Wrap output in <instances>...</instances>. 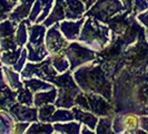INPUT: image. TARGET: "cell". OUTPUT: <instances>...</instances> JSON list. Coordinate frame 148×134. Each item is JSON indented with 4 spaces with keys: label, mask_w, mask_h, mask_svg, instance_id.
Returning a JSON list of instances; mask_svg holds the SVG:
<instances>
[{
    "label": "cell",
    "mask_w": 148,
    "mask_h": 134,
    "mask_svg": "<svg viewBox=\"0 0 148 134\" xmlns=\"http://www.w3.org/2000/svg\"><path fill=\"white\" fill-rule=\"evenodd\" d=\"M111 103L115 114L148 115V68L133 70L124 67L112 82Z\"/></svg>",
    "instance_id": "cell-1"
},
{
    "label": "cell",
    "mask_w": 148,
    "mask_h": 134,
    "mask_svg": "<svg viewBox=\"0 0 148 134\" xmlns=\"http://www.w3.org/2000/svg\"><path fill=\"white\" fill-rule=\"evenodd\" d=\"M75 81L85 93L100 94L108 101L112 99V79L96 59L76 68L73 72Z\"/></svg>",
    "instance_id": "cell-2"
},
{
    "label": "cell",
    "mask_w": 148,
    "mask_h": 134,
    "mask_svg": "<svg viewBox=\"0 0 148 134\" xmlns=\"http://www.w3.org/2000/svg\"><path fill=\"white\" fill-rule=\"evenodd\" d=\"M127 47L128 45L124 41L120 35L111 34L109 44L101 52H97L96 60L104 67L112 82L124 68V52Z\"/></svg>",
    "instance_id": "cell-3"
},
{
    "label": "cell",
    "mask_w": 148,
    "mask_h": 134,
    "mask_svg": "<svg viewBox=\"0 0 148 134\" xmlns=\"http://www.w3.org/2000/svg\"><path fill=\"white\" fill-rule=\"evenodd\" d=\"M110 38L111 30L106 23H103L92 17H86L77 40L88 46L96 52H99L109 44Z\"/></svg>",
    "instance_id": "cell-4"
},
{
    "label": "cell",
    "mask_w": 148,
    "mask_h": 134,
    "mask_svg": "<svg viewBox=\"0 0 148 134\" xmlns=\"http://www.w3.org/2000/svg\"><path fill=\"white\" fill-rule=\"evenodd\" d=\"M52 84L58 88V95L53 103L56 107L71 110V107L75 106V97L82 92V88L75 81L73 72L68 69L65 73L58 74Z\"/></svg>",
    "instance_id": "cell-5"
},
{
    "label": "cell",
    "mask_w": 148,
    "mask_h": 134,
    "mask_svg": "<svg viewBox=\"0 0 148 134\" xmlns=\"http://www.w3.org/2000/svg\"><path fill=\"white\" fill-rule=\"evenodd\" d=\"M46 31L47 27L44 23L34 22L28 26V41L25 45L28 52V61L38 63L50 55L45 46Z\"/></svg>",
    "instance_id": "cell-6"
},
{
    "label": "cell",
    "mask_w": 148,
    "mask_h": 134,
    "mask_svg": "<svg viewBox=\"0 0 148 134\" xmlns=\"http://www.w3.org/2000/svg\"><path fill=\"white\" fill-rule=\"evenodd\" d=\"M124 67L133 70H146L148 68V40L146 36L140 37L125 49Z\"/></svg>",
    "instance_id": "cell-7"
},
{
    "label": "cell",
    "mask_w": 148,
    "mask_h": 134,
    "mask_svg": "<svg viewBox=\"0 0 148 134\" xmlns=\"http://www.w3.org/2000/svg\"><path fill=\"white\" fill-rule=\"evenodd\" d=\"M62 52L69 61V70L71 72L97 58V52L95 50L90 49L88 46L78 40L69 41Z\"/></svg>",
    "instance_id": "cell-8"
},
{
    "label": "cell",
    "mask_w": 148,
    "mask_h": 134,
    "mask_svg": "<svg viewBox=\"0 0 148 134\" xmlns=\"http://www.w3.org/2000/svg\"><path fill=\"white\" fill-rule=\"evenodd\" d=\"M124 10L126 9L120 0H97L86 10L84 17H92L103 23H107L111 17Z\"/></svg>",
    "instance_id": "cell-9"
},
{
    "label": "cell",
    "mask_w": 148,
    "mask_h": 134,
    "mask_svg": "<svg viewBox=\"0 0 148 134\" xmlns=\"http://www.w3.org/2000/svg\"><path fill=\"white\" fill-rule=\"evenodd\" d=\"M21 78H30V77H38L40 79H44L46 82L53 83L56 77L58 76V72L53 68L50 60V56H47L44 60L32 63L27 61L25 67L20 72Z\"/></svg>",
    "instance_id": "cell-10"
},
{
    "label": "cell",
    "mask_w": 148,
    "mask_h": 134,
    "mask_svg": "<svg viewBox=\"0 0 148 134\" xmlns=\"http://www.w3.org/2000/svg\"><path fill=\"white\" fill-rule=\"evenodd\" d=\"M68 43L69 41L60 31L59 22H56L47 28L46 35H45V46L50 55L62 52V50L67 47Z\"/></svg>",
    "instance_id": "cell-11"
},
{
    "label": "cell",
    "mask_w": 148,
    "mask_h": 134,
    "mask_svg": "<svg viewBox=\"0 0 148 134\" xmlns=\"http://www.w3.org/2000/svg\"><path fill=\"white\" fill-rule=\"evenodd\" d=\"M86 96L88 99L89 111L97 115L98 117L115 115V108L112 103L106 99L103 95L97 93H86Z\"/></svg>",
    "instance_id": "cell-12"
},
{
    "label": "cell",
    "mask_w": 148,
    "mask_h": 134,
    "mask_svg": "<svg viewBox=\"0 0 148 134\" xmlns=\"http://www.w3.org/2000/svg\"><path fill=\"white\" fill-rule=\"evenodd\" d=\"M9 114L14 117L15 122H37L38 119V108L36 106L20 104L16 102L8 108Z\"/></svg>",
    "instance_id": "cell-13"
},
{
    "label": "cell",
    "mask_w": 148,
    "mask_h": 134,
    "mask_svg": "<svg viewBox=\"0 0 148 134\" xmlns=\"http://www.w3.org/2000/svg\"><path fill=\"white\" fill-rule=\"evenodd\" d=\"M133 17H135V16L132 15V10H124L117 15H115L114 17H111L106 25L111 30V34L121 35L126 30L127 27L129 26Z\"/></svg>",
    "instance_id": "cell-14"
},
{
    "label": "cell",
    "mask_w": 148,
    "mask_h": 134,
    "mask_svg": "<svg viewBox=\"0 0 148 134\" xmlns=\"http://www.w3.org/2000/svg\"><path fill=\"white\" fill-rule=\"evenodd\" d=\"M85 20H86V17H82L78 20L65 19L62 21H59V29L68 41H74V40H77L79 37V34H80V30H82Z\"/></svg>",
    "instance_id": "cell-15"
},
{
    "label": "cell",
    "mask_w": 148,
    "mask_h": 134,
    "mask_svg": "<svg viewBox=\"0 0 148 134\" xmlns=\"http://www.w3.org/2000/svg\"><path fill=\"white\" fill-rule=\"evenodd\" d=\"M34 2L35 0H18V2L16 3L15 8L11 10V12L9 14L8 18L11 21L17 22V23L28 18Z\"/></svg>",
    "instance_id": "cell-16"
},
{
    "label": "cell",
    "mask_w": 148,
    "mask_h": 134,
    "mask_svg": "<svg viewBox=\"0 0 148 134\" xmlns=\"http://www.w3.org/2000/svg\"><path fill=\"white\" fill-rule=\"evenodd\" d=\"M86 12V3L82 0H65V15L68 20H78Z\"/></svg>",
    "instance_id": "cell-17"
},
{
    "label": "cell",
    "mask_w": 148,
    "mask_h": 134,
    "mask_svg": "<svg viewBox=\"0 0 148 134\" xmlns=\"http://www.w3.org/2000/svg\"><path fill=\"white\" fill-rule=\"evenodd\" d=\"M66 19V15H65V0H55L53 6H52L50 14L48 17L45 19L42 23L48 28L52 26L56 22L62 21Z\"/></svg>",
    "instance_id": "cell-18"
},
{
    "label": "cell",
    "mask_w": 148,
    "mask_h": 134,
    "mask_svg": "<svg viewBox=\"0 0 148 134\" xmlns=\"http://www.w3.org/2000/svg\"><path fill=\"white\" fill-rule=\"evenodd\" d=\"M71 111L74 113L75 119L80 122L82 124H85L88 127H90L91 130L95 131V127L97 125V122H98V116L95 115L94 113H91L90 111H86V110H82L79 108L78 106H73L71 107Z\"/></svg>",
    "instance_id": "cell-19"
},
{
    "label": "cell",
    "mask_w": 148,
    "mask_h": 134,
    "mask_svg": "<svg viewBox=\"0 0 148 134\" xmlns=\"http://www.w3.org/2000/svg\"><path fill=\"white\" fill-rule=\"evenodd\" d=\"M58 95V88L53 86L52 88L47 90H41L34 94V106L40 107L46 104H53Z\"/></svg>",
    "instance_id": "cell-20"
},
{
    "label": "cell",
    "mask_w": 148,
    "mask_h": 134,
    "mask_svg": "<svg viewBox=\"0 0 148 134\" xmlns=\"http://www.w3.org/2000/svg\"><path fill=\"white\" fill-rule=\"evenodd\" d=\"M2 69H3V74H5V79L10 88H12L14 90H18L21 87H23L20 73L16 72L11 67L6 66V65H2Z\"/></svg>",
    "instance_id": "cell-21"
},
{
    "label": "cell",
    "mask_w": 148,
    "mask_h": 134,
    "mask_svg": "<svg viewBox=\"0 0 148 134\" xmlns=\"http://www.w3.org/2000/svg\"><path fill=\"white\" fill-rule=\"evenodd\" d=\"M52 126L55 130V133L60 134H79L82 128V123L78 121H69L62 123H52Z\"/></svg>",
    "instance_id": "cell-22"
},
{
    "label": "cell",
    "mask_w": 148,
    "mask_h": 134,
    "mask_svg": "<svg viewBox=\"0 0 148 134\" xmlns=\"http://www.w3.org/2000/svg\"><path fill=\"white\" fill-rule=\"evenodd\" d=\"M23 86L28 87V88L35 94L37 92L41 90H47V89L52 88L55 85L49 82H46L44 79H40L38 77H30V78H21Z\"/></svg>",
    "instance_id": "cell-23"
},
{
    "label": "cell",
    "mask_w": 148,
    "mask_h": 134,
    "mask_svg": "<svg viewBox=\"0 0 148 134\" xmlns=\"http://www.w3.org/2000/svg\"><path fill=\"white\" fill-rule=\"evenodd\" d=\"M17 102V90H14L7 86L0 92V110L8 111L11 105Z\"/></svg>",
    "instance_id": "cell-24"
},
{
    "label": "cell",
    "mask_w": 148,
    "mask_h": 134,
    "mask_svg": "<svg viewBox=\"0 0 148 134\" xmlns=\"http://www.w3.org/2000/svg\"><path fill=\"white\" fill-rule=\"evenodd\" d=\"M27 134H52L55 133V130L52 126V123L49 122H32L30 123L29 127L26 131Z\"/></svg>",
    "instance_id": "cell-25"
},
{
    "label": "cell",
    "mask_w": 148,
    "mask_h": 134,
    "mask_svg": "<svg viewBox=\"0 0 148 134\" xmlns=\"http://www.w3.org/2000/svg\"><path fill=\"white\" fill-rule=\"evenodd\" d=\"M22 48L23 47H17L16 49H12V50L1 52V54H0V61H1V64L6 65V66L12 67L19 59Z\"/></svg>",
    "instance_id": "cell-26"
},
{
    "label": "cell",
    "mask_w": 148,
    "mask_h": 134,
    "mask_svg": "<svg viewBox=\"0 0 148 134\" xmlns=\"http://www.w3.org/2000/svg\"><path fill=\"white\" fill-rule=\"evenodd\" d=\"M50 56V60L53 68L58 72V74L65 73L66 70L69 69V61L67 59L64 52H59V54H51Z\"/></svg>",
    "instance_id": "cell-27"
},
{
    "label": "cell",
    "mask_w": 148,
    "mask_h": 134,
    "mask_svg": "<svg viewBox=\"0 0 148 134\" xmlns=\"http://www.w3.org/2000/svg\"><path fill=\"white\" fill-rule=\"evenodd\" d=\"M75 116L74 113L70 108H62V107H57L56 111L53 112L52 116L49 119V123H62V122H69L74 121Z\"/></svg>",
    "instance_id": "cell-28"
},
{
    "label": "cell",
    "mask_w": 148,
    "mask_h": 134,
    "mask_svg": "<svg viewBox=\"0 0 148 134\" xmlns=\"http://www.w3.org/2000/svg\"><path fill=\"white\" fill-rule=\"evenodd\" d=\"M15 119L8 111L0 110V133H14Z\"/></svg>",
    "instance_id": "cell-29"
},
{
    "label": "cell",
    "mask_w": 148,
    "mask_h": 134,
    "mask_svg": "<svg viewBox=\"0 0 148 134\" xmlns=\"http://www.w3.org/2000/svg\"><path fill=\"white\" fill-rule=\"evenodd\" d=\"M112 119L114 116H100L98 119L95 127V133L97 134H115L112 131Z\"/></svg>",
    "instance_id": "cell-30"
},
{
    "label": "cell",
    "mask_w": 148,
    "mask_h": 134,
    "mask_svg": "<svg viewBox=\"0 0 148 134\" xmlns=\"http://www.w3.org/2000/svg\"><path fill=\"white\" fill-rule=\"evenodd\" d=\"M15 38L18 47H25V45L27 44V41H28V25L26 22V19L18 22Z\"/></svg>",
    "instance_id": "cell-31"
},
{
    "label": "cell",
    "mask_w": 148,
    "mask_h": 134,
    "mask_svg": "<svg viewBox=\"0 0 148 134\" xmlns=\"http://www.w3.org/2000/svg\"><path fill=\"white\" fill-rule=\"evenodd\" d=\"M18 23L11 21L9 18L0 21V38H7L15 36Z\"/></svg>",
    "instance_id": "cell-32"
},
{
    "label": "cell",
    "mask_w": 148,
    "mask_h": 134,
    "mask_svg": "<svg viewBox=\"0 0 148 134\" xmlns=\"http://www.w3.org/2000/svg\"><path fill=\"white\" fill-rule=\"evenodd\" d=\"M124 123H125V134H133L134 131L139 127V116L133 113L124 114Z\"/></svg>",
    "instance_id": "cell-33"
},
{
    "label": "cell",
    "mask_w": 148,
    "mask_h": 134,
    "mask_svg": "<svg viewBox=\"0 0 148 134\" xmlns=\"http://www.w3.org/2000/svg\"><path fill=\"white\" fill-rule=\"evenodd\" d=\"M17 102L23 105L34 106V93L28 87L23 86L17 90Z\"/></svg>",
    "instance_id": "cell-34"
},
{
    "label": "cell",
    "mask_w": 148,
    "mask_h": 134,
    "mask_svg": "<svg viewBox=\"0 0 148 134\" xmlns=\"http://www.w3.org/2000/svg\"><path fill=\"white\" fill-rule=\"evenodd\" d=\"M56 108L55 104H46L38 107V119L40 122H49Z\"/></svg>",
    "instance_id": "cell-35"
},
{
    "label": "cell",
    "mask_w": 148,
    "mask_h": 134,
    "mask_svg": "<svg viewBox=\"0 0 148 134\" xmlns=\"http://www.w3.org/2000/svg\"><path fill=\"white\" fill-rule=\"evenodd\" d=\"M38 1L40 2L41 7H42V11H41V14H40L39 17L37 18L36 22H37V23H42V21H44L45 19L48 17V15L50 14V10H51L52 6H53L55 0H38Z\"/></svg>",
    "instance_id": "cell-36"
},
{
    "label": "cell",
    "mask_w": 148,
    "mask_h": 134,
    "mask_svg": "<svg viewBox=\"0 0 148 134\" xmlns=\"http://www.w3.org/2000/svg\"><path fill=\"white\" fill-rule=\"evenodd\" d=\"M16 3L10 0H0V21L7 19L11 10L15 8Z\"/></svg>",
    "instance_id": "cell-37"
},
{
    "label": "cell",
    "mask_w": 148,
    "mask_h": 134,
    "mask_svg": "<svg viewBox=\"0 0 148 134\" xmlns=\"http://www.w3.org/2000/svg\"><path fill=\"white\" fill-rule=\"evenodd\" d=\"M148 9V0H133V7H132V15L136 16L144 12Z\"/></svg>",
    "instance_id": "cell-38"
},
{
    "label": "cell",
    "mask_w": 148,
    "mask_h": 134,
    "mask_svg": "<svg viewBox=\"0 0 148 134\" xmlns=\"http://www.w3.org/2000/svg\"><path fill=\"white\" fill-rule=\"evenodd\" d=\"M18 46L16 43L15 36L7 38H0V49L1 52H6V50H12L16 49Z\"/></svg>",
    "instance_id": "cell-39"
},
{
    "label": "cell",
    "mask_w": 148,
    "mask_h": 134,
    "mask_svg": "<svg viewBox=\"0 0 148 134\" xmlns=\"http://www.w3.org/2000/svg\"><path fill=\"white\" fill-rule=\"evenodd\" d=\"M28 52H27V48L26 47H23L21 50V54H20V57H19V59H18V61L16 63L14 66L11 67L14 70H16V72H18V73H20L22 70V68L25 67V65H26V63L28 61Z\"/></svg>",
    "instance_id": "cell-40"
},
{
    "label": "cell",
    "mask_w": 148,
    "mask_h": 134,
    "mask_svg": "<svg viewBox=\"0 0 148 134\" xmlns=\"http://www.w3.org/2000/svg\"><path fill=\"white\" fill-rule=\"evenodd\" d=\"M75 105L78 106L79 108H82V110H86V111H89V104H88V99H87V96H86V93L82 90L80 93L77 94V96L75 97Z\"/></svg>",
    "instance_id": "cell-41"
},
{
    "label": "cell",
    "mask_w": 148,
    "mask_h": 134,
    "mask_svg": "<svg viewBox=\"0 0 148 134\" xmlns=\"http://www.w3.org/2000/svg\"><path fill=\"white\" fill-rule=\"evenodd\" d=\"M136 19L145 27V29H146V38H147L148 40V9L145 10L144 12H141V14L136 16Z\"/></svg>",
    "instance_id": "cell-42"
},
{
    "label": "cell",
    "mask_w": 148,
    "mask_h": 134,
    "mask_svg": "<svg viewBox=\"0 0 148 134\" xmlns=\"http://www.w3.org/2000/svg\"><path fill=\"white\" fill-rule=\"evenodd\" d=\"M29 122H15V126H14V133L16 134H22L26 133L27 128L29 127Z\"/></svg>",
    "instance_id": "cell-43"
},
{
    "label": "cell",
    "mask_w": 148,
    "mask_h": 134,
    "mask_svg": "<svg viewBox=\"0 0 148 134\" xmlns=\"http://www.w3.org/2000/svg\"><path fill=\"white\" fill-rule=\"evenodd\" d=\"M139 127L145 130L148 133V115H140L139 116Z\"/></svg>",
    "instance_id": "cell-44"
},
{
    "label": "cell",
    "mask_w": 148,
    "mask_h": 134,
    "mask_svg": "<svg viewBox=\"0 0 148 134\" xmlns=\"http://www.w3.org/2000/svg\"><path fill=\"white\" fill-rule=\"evenodd\" d=\"M8 86L7 82L5 79V74H3V69H2V66H0V92L3 90Z\"/></svg>",
    "instance_id": "cell-45"
},
{
    "label": "cell",
    "mask_w": 148,
    "mask_h": 134,
    "mask_svg": "<svg viewBox=\"0 0 148 134\" xmlns=\"http://www.w3.org/2000/svg\"><path fill=\"white\" fill-rule=\"evenodd\" d=\"M80 133H82V134H94V133H95V131H94V130H91V128H90V127H88L87 125L82 124Z\"/></svg>",
    "instance_id": "cell-46"
},
{
    "label": "cell",
    "mask_w": 148,
    "mask_h": 134,
    "mask_svg": "<svg viewBox=\"0 0 148 134\" xmlns=\"http://www.w3.org/2000/svg\"><path fill=\"white\" fill-rule=\"evenodd\" d=\"M124 5V7L126 10H132V7H133V0H120Z\"/></svg>",
    "instance_id": "cell-47"
},
{
    "label": "cell",
    "mask_w": 148,
    "mask_h": 134,
    "mask_svg": "<svg viewBox=\"0 0 148 134\" xmlns=\"http://www.w3.org/2000/svg\"><path fill=\"white\" fill-rule=\"evenodd\" d=\"M95 1H97V0H87V2H86V10L91 7L95 3Z\"/></svg>",
    "instance_id": "cell-48"
},
{
    "label": "cell",
    "mask_w": 148,
    "mask_h": 134,
    "mask_svg": "<svg viewBox=\"0 0 148 134\" xmlns=\"http://www.w3.org/2000/svg\"><path fill=\"white\" fill-rule=\"evenodd\" d=\"M10 1H12V2H15V3H17V2H18V0H10Z\"/></svg>",
    "instance_id": "cell-49"
},
{
    "label": "cell",
    "mask_w": 148,
    "mask_h": 134,
    "mask_svg": "<svg viewBox=\"0 0 148 134\" xmlns=\"http://www.w3.org/2000/svg\"><path fill=\"white\" fill-rule=\"evenodd\" d=\"M82 2H85V3H86V2H87V0H82Z\"/></svg>",
    "instance_id": "cell-50"
},
{
    "label": "cell",
    "mask_w": 148,
    "mask_h": 134,
    "mask_svg": "<svg viewBox=\"0 0 148 134\" xmlns=\"http://www.w3.org/2000/svg\"><path fill=\"white\" fill-rule=\"evenodd\" d=\"M0 54H1V49H0ZM0 66H2V64H1V61H0Z\"/></svg>",
    "instance_id": "cell-51"
}]
</instances>
